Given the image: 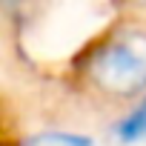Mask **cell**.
<instances>
[{
    "label": "cell",
    "instance_id": "7a4b0ae2",
    "mask_svg": "<svg viewBox=\"0 0 146 146\" xmlns=\"http://www.w3.org/2000/svg\"><path fill=\"white\" fill-rule=\"evenodd\" d=\"M117 137L123 143H135V140H143L146 137V98L117 123Z\"/></svg>",
    "mask_w": 146,
    "mask_h": 146
},
{
    "label": "cell",
    "instance_id": "3957f363",
    "mask_svg": "<svg viewBox=\"0 0 146 146\" xmlns=\"http://www.w3.org/2000/svg\"><path fill=\"white\" fill-rule=\"evenodd\" d=\"M20 146H95L83 135H72V132H40L26 137Z\"/></svg>",
    "mask_w": 146,
    "mask_h": 146
},
{
    "label": "cell",
    "instance_id": "6da1fadb",
    "mask_svg": "<svg viewBox=\"0 0 146 146\" xmlns=\"http://www.w3.org/2000/svg\"><path fill=\"white\" fill-rule=\"evenodd\" d=\"M86 75L98 92L132 98L146 89V32L129 29L98 46L89 57Z\"/></svg>",
    "mask_w": 146,
    "mask_h": 146
}]
</instances>
